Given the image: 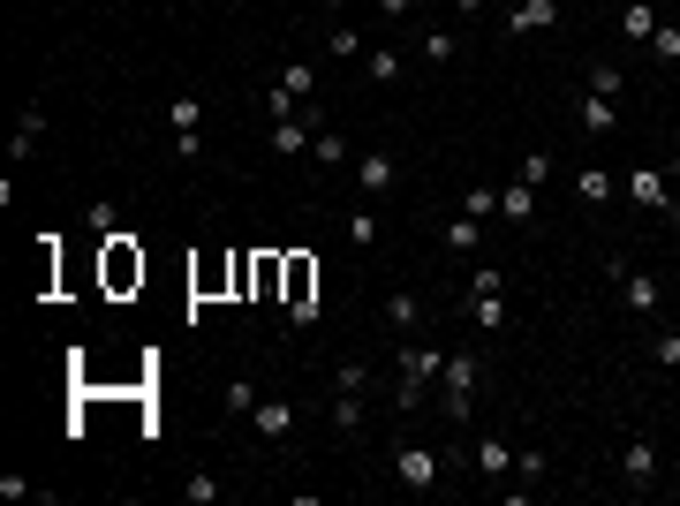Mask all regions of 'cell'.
Wrapping results in <instances>:
<instances>
[{
	"label": "cell",
	"mask_w": 680,
	"mask_h": 506,
	"mask_svg": "<svg viewBox=\"0 0 680 506\" xmlns=\"http://www.w3.org/2000/svg\"><path fill=\"white\" fill-rule=\"evenodd\" d=\"M476 386H484V355H476V348H454V355H446V371H439V393H446V416H454V423H469Z\"/></svg>",
	"instance_id": "cell-1"
},
{
	"label": "cell",
	"mask_w": 680,
	"mask_h": 506,
	"mask_svg": "<svg viewBox=\"0 0 680 506\" xmlns=\"http://www.w3.org/2000/svg\"><path fill=\"white\" fill-rule=\"evenodd\" d=\"M620 189H628V204H643V212H665V220H680L673 174H658V167H635V174H620Z\"/></svg>",
	"instance_id": "cell-2"
},
{
	"label": "cell",
	"mask_w": 680,
	"mask_h": 506,
	"mask_svg": "<svg viewBox=\"0 0 680 506\" xmlns=\"http://www.w3.org/2000/svg\"><path fill=\"white\" fill-rule=\"evenodd\" d=\"M401 386H431V378L446 371V348H431V340H401Z\"/></svg>",
	"instance_id": "cell-3"
},
{
	"label": "cell",
	"mask_w": 680,
	"mask_h": 506,
	"mask_svg": "<svg viewBox=\"0 0 680 506\" xmlns=\"http://www.w3.org/2000/svg\"><path fill=\"white\" fill-rule=\"evenodd\" d=\"M612 287H620V303H628L635 318H650V310L665 303V287L650 280V272H635V265H612Z\"/></svg>",
	"instance_id": "cell-4"
},
{
	"label": "cell",
	"mask_w": 680,
	"mask_h": 506,
	"mask_svg": "<svg viewBox=\"0 0 680 506\" xmlns=\"http://www.w3.org/2000/svg\"><path fill=\"white\" fill-rule=\"evenodd\" d=\"M620 484H628V491H650V484H658V446H650V439H628V446H620Z\"/></svg>",
	"instance_id": "cell-5"
},
{
	"label": "cell",
	"mask_w": 680,
	"mask_h": 506,
	"mask_svg": "<svg viewBox=\"0 0 680 506\" xmlns=\"http://www.w3.org/2000/svg\"><path fill=\"white\" fill-rule=\"evenodd\" d=\"M393 469H401V484H408V491H431V484H439V454H431V446H416V439L393 454Z\"/></svg>",
	"instance_id": "cell-6"
},
{
	"label": "cell",
	"mask_w": 680,
	"mask_h": 506,
	"mask_svg": "<svg viewBox=\"0 0 680 506\" xmlns=\"http://www.w3.org/2000/svg\"><path fill=\"white\" fill-rule=\"evenodd\" d=\"M552 23H560V0H514L507 31L514 38H537V31H552Z\"/></svg>",
	"instance_id": "cell-7"
},
{
	"label": "cell",
	"mask_w": 680,
	"mask_h": 506,
	"mask_svg": "<svg viewBox=\"0 0 680 506\" xmlns=\"http://www.w3.org/2000/svg\"><path fill=\"white\" fill-rule=\"evenodd\" d=\"M106 272H114V287L144 280V257H136V235H106Z\"/></svg>",
	"instance_id": "cell-8"
},
{
	"label": "cell",
	"mask_w": 680,
	"mask_h": 506,
	"mask_svg": "<svg viewBox=\"0 0 680 506\" xmlns=\"http://www.w3.org/2000/svg\"><path fill=\"white\" fill-rule=\"evenodd\" d=\"M288 318L295 325H318V303H310V265L288 257Z\"/></svg>",
	"instance_id": "cell-9"
},
{
	"label": "cell",
	"mask_w": 680,
	"mask_h": 506,
	"mask_svg": "<svg viewBox=\"0 0 680 506\" xmlns=\"http://www.w3.org/2000/svg\"><path fill=\"white\" fill-rule=\"evenodd\" d=\"M38 136H46V106H31V114L16 121V136H8V159H31V152H38Z\"/></svg>",
	"instance_id": "cell-10"
},
{
	"label": "cell",
	"mask_w": 680,
	"mask_h": 506,
	"mask_svg": "<svg viewBox=\"0 0 680 506\" xmlns=\"http://www.w3.org/2000/svg\"><path fill=\"white\" fill-rule=\"evenodd\" d=\"M356 182L371 189V197H386V189H393V159H386V152H363V159H356Z\"/></svg>",
	"instance_id": "cell-11"
},
{
	"label": "cell",
	"mask_w": 680,
	"mask_h": 506,
	"mask_svg": "<svg viewBox=\"0 0 680 506\" xmlns=\"http://www.w3.org/2000/svg\"><path fill=\"white\" fill-rule=\"evenodd\" d=\"M612 189H620V174H612V167H582V174H575V197H582V204H605Z\"/></svg>",
	"instance_id": "cell-12"
},
{
	"label": "cell",
	"mask_w": 680,
	"mask_h": 506,
	"mask_svg": "<svg viewBox=\"0 0 680 506\" xmlns=\"http://www.w3.org/2000/svg\"><path fill=\"white\" fill-rule=\"evenodd\" d=\"M295 431V408L288 401H257V439H288Z\"/></svg>",
	"instance_id": "cell-13"
},
{
	"label": "cell",
	"mask_w": 680,
	"mask_h": 506,
	"mask_svg": "<svg viewBox=\"0 0 680 506\" xmlns=\"http://www.w3.org/2000/svg\"><path fill=\"white\" fill-rule=\"evenodd\" d=\"M310 152H318V167H356V152H348V136H340V129H318V136H310Z\"/></svg>",
	"instance_id": "cell-14"
},
{
	"label": "cell",
	"mask_w": 680,
	"mask_h": 506,
	"mask_svg": "<svg viewBox=\"0 0 680 506\" xmlns=\"http://www.w3.org/2000/svg\"><path fill=\"white\" fill-rule=\"evenodd\" d=\"M529 212H537V189H529V182H507V189H499V220H514V227H522Z\"/></svg>",
	"instance_id": "cell-15"
},
{
	"label": "cell",
	"mask_w": 680,
	"mask_h": 506,
	"mask_svg": "<svg viewBox=\"0 0 680 506\" xmlns=\"http://www.w3.org/2000/svg\"><path fill=\"white\" fill-rule=\"evenodd\" d=\"M469 461H476L484 476H507V469H514V446H507V439H476V454H469Z\"/></svg>",
	"instance_id": "cell-16"
},
{
	"label": "cell",
	"mask_w": 680,
	"mask_h": 506,
	"mask_svg": "<svg viewBox=\"0 0 680 506\" xmlns=\"http://www.w3.org/2000/svg\"><path fill=\"white\" fill-rule=\"evenodd\" d=\"M272 152H280V159H295V152H310V129H303V121H272Z\"/></svg>",
	"instance_id": "cell-17"
},
{
	"label": "cell",
	"mask_w": 680,
	"mask_h": 506,
	"mask_svg": "<svg viewBox=\"0 0 680 506\" xmlns=\"http://www.w3.org/2000/svg\"><path fill=\"white\" fill-rule=\"evenodd\" d=\"M620 31L650 46V31H658V8H650V0H628V8H620Z\"/></svg>",
	"instance_id": "cell-18"
},
{
	"label": "cell",
	"mask_w": 680,
	"mask_h": 506,
	"mask_svg": "<svg viewBox=\"0 0 680 506\" xmlns=\"http://www.w3.org/2000/svg\"><path fill=\"white\" fill-rule=\"evenodd\" d=\"M582 129H590V136L620 129V114H612V99H597V91H582Z\"/></svg>",
	"instance_id": "cell-19"
},
{
	"label": "cell",
	"mask_w": 680,
	"mask_h": 506,
	"mask_svg": "<svg viewBox=\"0 0 680 506\" xmlns=\"http://www.w3.org/2000/svg\"><path fill=\"white\" fill-rule=\"evenodd\" d=\"M386 318L401 325V333H416V325H424V295H408V287H401V295L386 303Z\"/></svg>",
	"instance_id": "cell-20"
},
{
	"label": "cell",
	"mask_w": 680,
	"mask_h": 506,
	"mask_svg": "<svg viewBox=\"0 0 680 506\" xmlns=\"http://www.w3.org/2000/svg\"><path fill=\"white\" fill-rule=\"evenodd\" d=\"M280 91H288V99H310V91H318V68H310V61H288V68H280Z\"/></svg>",
	"instance_id": "cell-21"
},
{
	"label": "cell",
	"mask_w": 680,
	"mask_h": 506,
	"mask_svg": "<svg viewBox=\"0 0 680 506\" xmlns=\"http://www.w3.org/2000/svg\"><path fill=\"white\" fill-rule=\"evenodd\" d=\"M220 408H227V416H257V386H250V378H227Z\"/></svg>",
	"instance_id": "cell-22"
},
{
	"label": "cell",
	"mask_w": 680,
	"mask_h": 506,
	"mask_svg": "<svg viewBox=\"0 0 680 506\" xmlns=\"http://www.w3.org/2000/svg\"><path fill=\"white\" fill-rule=\"evenodd\" d=\"M363 76H371V84H393V76H401V53L371 46V53H363Z\"/></svg>",
	"instance_id": "cell-23"
},
{
	"label": "cell",
	"mask_w": 680,
	"mask_h": 506,
	"mask_svg": "<svg viewBox=\"0 0 680 506\" xmlns=\"http://www.w3.org/2000/svg\"><path fill=\"white\" fill-rule=\"evenodd\" d=\"M333 386H340V393H363V386H371V363H363V355H348V363H333Z\"/></svg>",
	"instance_id": "cell-24"
},
{
	"label": "cell",
	"mask_w": 680,
	"mask_h": 506,
	"mask_svg": "<svg viewBox=\"0 0 680 506\" xmlns=\"http://www.w3.org/2000/svg\"><path fill=\"white\" fill-rule=\"evenodd\" d=\"M476 242H484V220H469V212L446 220V250H476Z\"/></svg>",
	"instance_id": "cell-25"
},
{
	"label": "cell",
	"mask_w": 680,
	"mask_h": 506,
	"mask_svg": "<svg viewBox=\"0 0 680 506\" xmlns=\"http://www.w3.org/2000/svg\"><path fill=\"white\" fill-rule=\"evenodd\" d=\"M469 318H476V333H499V325H507V303H499V295H476Z\"/></svg>",
	"instance_id": "cell-26"
},
{
	"label": "cell",
	"mask_w": 680,
	"mask_h": 506,
	"mask_svg": "<svg viewBox=\"0 0 680 506\" xmlns=\"http://www.w3.org/2000/svg\"><path fill=\"white\" fill-rule=\"evenodd\" d=\"M333 431H363V393H340L333 401Z\"/></svg>",
	"instance_id": "cell-27"
},
{
	"label": "cell",
	"mask_w": 680,
	"mask_h": 506,
	"mask_svg": "<svg viewBox=\"0 0 680 506\" xmlns=\"http://www.w3.org/2000/svg\"><path fill=\"white\" fill-rule=\"evenodd\" d=\"M590 91H597V99H620V61H597L590 68Z\"/></svg>",
	"instance_id": "cell-28"
},
{
	"label": "cell",
	"mask_w": 680,
	"mask_h": 506,
	"mask_svg": "<svg viewBox=\"0 0 680 506\" xmlns=\"http://www.w3.org/2000/svg\"><path fill=\"white\" fill-rule=\"evenodd\" d=\"M461 212H469V220H492V212H499V189H469V197H461Z\"/></svg>",
	"instance_id": "cell-29"
},
{
	"label": "cell",
	"mask_w": 680,
	"mask_h": 506,
	"mask_svg": "<svg viewBox=\"0 0 680 506\" xmlns=\"http://www.w3.org/2000/svg\"><path fill=\"white\" fill-rule=\"evenodd\" d=\"M84 220H91V235H121V212H114V204H106V197H99V204H91Z\"/></svg>",
	"instance_id": "cell-30"
},
{
	"label": "cell",
	"mask_w": 680,
	"mask_h": 506,
	"mask_svg": "<svg viewBox=\"0 0 680 506\" xmlns=\"http://www.w3.org/2000/svg\"><path fill=\"white\" fill-rule=\"evenodd\" d=\"M454 53H461L454 31H431V38H424V61H454Z\"/></svg>",
	"instance_id": "cell-31"
},
{
	"label": "cell",
	"mask_w": 680,
	"mask_h": 506,
	"mask_svg": "<svg viewBox=\"0 0 680 506\" xmlns=\"http://www.w3.org/2000/svg\"><path fill=\"white\" fill-rule=\"evenodd\" d=\"M650 53H658V61H680V31H673V23H658V31H650Z\"/></svg>",
	"instance_id": "cell-32"
},
{
	"label": "cell",
	"mask_w": 680,
	"mask_h": 506,
	"mask_svg": "<svg viewBox=\"0 0 680 506\" xmlns=\"http://www.w3.org/2000/svg\"><path fill=\"white\" fill-rule=\"evenodd\" d=\"M182 499H189V506H212V499H220V484H212V476H189Z\"/></svg>",
	"instance_id": "cell-33"
},
{
	"label": "cell",
	"mask_w": 680,
	"mask_h": 506,
	"mask_svg": "<svg viewBox=\"0 0 680 506\" xmlns=\"http://www.w3.org/2000/svg\"><path fill=\"white\" fill-rule=\"evenodd\" d=\"M650 355H658V363H680V333H658V348H650Z\"/></svg>",
	"instance_id": "cell-34"
},
{
	"label": "cell",
	"mask_w": 680,
	"mask_h": 506,
	"mask_svg": "<svg viewBox=\"0 0 680 506\" xmlns=\"http://www.w3.org/2000/svg\"><path fill=\"white\" fill-rule=\"evenodd\" d=\"M408 8H416V0H378V16H408Z\"/></svg>",
	"instance_id": "cell-35"
},
{
	"label": "cell",
	"mask_w": 680,
	"mask_h": 506,
	"mask_svg": "<svg viewBox=\"0 0 680 506\" xmlns=\"http://www.w3.org/2000/svg\"><path fill=\"white\" fill-rule=\"evenodd\" d=\"M454 8H484V0H454Z\"/></svg>",
	"instance_id": "cell-36"
},
{
	"label": "cell",
	"mask_w": 680,
	"mask_h": 506,
	"mask_svg": "<svg viewBox=\"0 0 680 506\" xmlns=\"http://www.w3.org/2000/svg\"><path fill=\"white\" fill-rule=\"evenodd\" d=\"M318 8H348V0H318Z\"/></svg>",
	"instance_id": "cell-37"
},
{
	"label": "cell",
	"mask_w": 680,
	"mask_h": 506,
	"mask_svg": "<svg viewBox=\"0 0 680 506\" xmlns=\"http://www.w3.org/2000/svg\"><path fill=\"white\" fill-rule=\"evenodd\" d=\"M673 182H680V152H673Z\"/></svg>",
	"instance_id": "cell-38"
}]
</instances>
